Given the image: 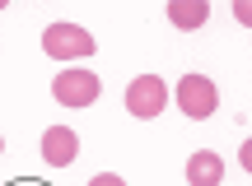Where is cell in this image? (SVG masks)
Segmentation results:
<instances>
[{
  "mask_svg": "<svg viewBox=\"0 0 252 186\" xmlns=\"http://www.w3.org/2000/svg\"><path fill=\"white\" fill-rule=\"evenodd\" d=\"M98 93H103L98 75L84 70V65H65L61 75H52V98H56L61 107H70V112L94 107V103H98Z\"/></svg>",
  "mask_w": 252,
  "mask_h": 186,
  "instance_id": "obj_1",
  "label": "cell"
},
{
  "mask_svg": "<svg viewBox=\"0 0 252 186\" xmlns=\"http://www.w3.org/2000/svg\"><path fill=\"white\" fill-rule=\"evenodd\" d=\"M94 37H89V28H80V24H47L42 28V52L52 56V61H89L94 56Z\"/></svg>",
  "mask_w": 252,
  "mask_h": 186,
  "instance_id": "obj_2",
  "label": "cell"
},
{
  "mask_svg": "<svg viewBox=\"0 0 252 186\" xmlns=\"http://www.w3.org/2000/svg\"><path fill=\"white\" fill-rule=\"evenodd\" d=\"M173 98H178V112L191 116V121H206V116L220 107V89H215V80H206V75H182Z\"/></svg>",
  "mask_w": 252,
  "mask_h": 186,
  "instance_id": "obj_3",
  "label": "cell"
},
{
  "mask_svg": "<svg viewBox=\"0 0 252 186\" xmlns=\"http://www.w3.org/2000/svg\"><path fill=\"white\" fill-rule=\"evenodd\" d=\"M163 107H168V84H163L159 75H135V80L126 84V112L131 116L150 121V116H159Z\"/></svg>",
  "mask_w": 252,
  "mask_h": 186,
  "instance_id": "obj_4",
  "label": "cell"
},
{
  "mask_svg": "<svg viewBox=\"0 0 252 186\" xmlns=\"http://www.w3.org/2000/svg\"><path fill=\"white\" fill-rule=\"evenodd\" d=\"M42 159L52 163V168H70V163L80 159V135H75L70 126H47L42 131Z\"/></svg>",
  "mask_w": 252,
  "mask_h": 186,
  "instance_id": "obj_5",
  "label": "cell"
},
{
  "mask_svg": "<svg viewBox=\"0 0 252 186\" xmlns=\"http://www.w3.org/2000/svg\"><path fill=\"white\" fill-rule=\"evenodd\" d=\"M224 182V159L215 149H196L187 159V186H220Z\"/></svg>",
  "mask_w": 252,
  "mask_h": 186,
  "instance_id": "obj_6",
  "label": "cell"
},
{
  "mask_svg": "<svg viewBox=\"0 0 252 186\" xmlns=\"http://www.w3.org/2000/svg\"><path fill=\"white\" fill-rule=\"evenodd\" d=\"M206 19H210V5H206V0H168V24L182 28V33L201 28Z\"/></svg>",
  "mask_w": 252,
  "mask_h": 186,
  "instance_id": "obj_7",
  "label": "cell"
},
{
  "mask_svg": "<svg viewBox=\"0 0 252 186\" xmlns=\"http://www.w3.org/2000/svg\"><path fill=\"white\" fill-rule=\"evenodd\" d=\"M89 186H126L117 172H98V177H89Z\"/></svg>",
  "mask_w": 252,
  "mask_h": 186,
  "instance_id": "obj_8",
  "label": "cell"
},
{
  "mask_svg": "<svg viewBox=\"0 0 252 186\" xmlns=\"http://www.w3.org/2000/svg\"><path fill=\"white\" fill-rule=\"evenodd\" d=\"M9 186H47V182H9Z\"/></svg>",
  "mask_w": 252,
  "mask_h": 186,
  "instance_id": "obj_9",
  "label": "cell"
},
{
  "mask_svg": "<svg viewBox=\"0 0 252 186\" xmlns=\"http://www.w3.org/2000/svg\"><path fill=\"white\" fill-rule=\"evenodd\" d=\"M0 154H5V140H0Z\"/></svg>",
  "mask_w": 252,
  "mask_h": 186,
  "instance_id": "obj_10",
  "label": "cell"
}]
</instances>
